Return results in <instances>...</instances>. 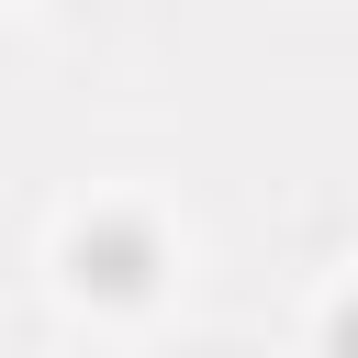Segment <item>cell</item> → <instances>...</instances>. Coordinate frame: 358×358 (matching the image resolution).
Segmentation results:
<instances>
[{"instance_id":"obj_1","label":"cell","mask_w":358,"mask_h":358,"mask_svg":"<svg viewBox=\"0 0 358 358\" xmlns=\"http://www.w3.org/2000/svg\"><path fill=\"white\" fill-rule=\"evenodd\" d=\"M336 347H347V358H358V313H347V324H336Z\"/></svg>"}]
</instances>
